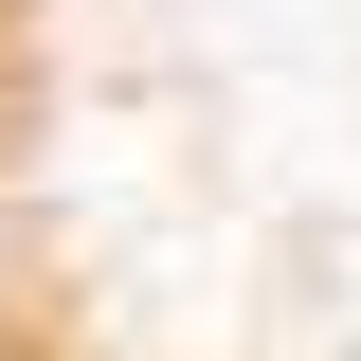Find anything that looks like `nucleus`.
Instances as JSON below:
<instances>
[{
  "label": "nucleus",
  "mask_w": 361,
  "mask_h": 361,
  "mask_svg": "<svg viewBox=\"0 0 361 361\" xmlns=\"http://www.w3.org/2000/svg\"><path fill=\"white\" fill-rule=\"evenodd\" d=\"M0 361H361V0H0Z\"/></svg>",
  "instance_id": "1"
}]
</instances>
